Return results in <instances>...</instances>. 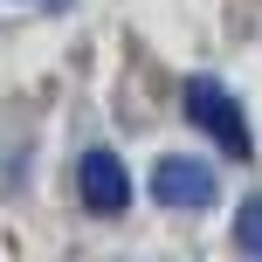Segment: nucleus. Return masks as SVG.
I'll list each match as a JSON object with an SVG mask.
<instances>
[{
	"instance_id": "nucleus-3",
	"label": "nucleus",
	"mask_w": 262,
	"mask_h": 262,
	"mask_svg": "<svg viewBox=\"0 0 262 262\" xmlns=\"http://www.w3.org/2000/svg\"><path fill=\"white\" fill-rule=\"evenodd\" d=\"M76 193H83L90 214H124V207H131V172H124V159H118V152H83Z\"/></svg>"
},
{
	"instance_id": "nucleus-1",
	"label": "nucleus",
	"mask_w": 262,
	"mask_h": 262,
	"mask_svg": "<svg viewBox=\"0 0 262 262\" xmlns=\"http://www.w3.org/2000/svg\"><path fill=\"white\" fill-rule=\"evenodd\" d=\"M180 97H186V118L207 131L228 159H255V131H249V118H242V104L228 97V83H214V76H186Z\"/></svg>"
},
{
	"instance_id": "nucleus-2",
	"label": "nucleus",
	"mask_w": 262,
	"mask_h": 262,
	"mask_svg": "<svg viewBox=\"0 0 262 262\" xmlns=\"http://www.w3.org/2000/svg\"><path fill=\"white\" fill-rule=\"evenodd\" d=\"M152 200L159 207H180V214L214 207V166H200V159H186V152L159 159L152 166Z\"/></svg>"
},
{
	"instance_id": "nucleus-4",
	"label": "nucleus",
	"mask_w": 262,
	"mask_h": 262,
	"mask_svg": "<svg viewBox=\"0 0 262 262\" xmlns=\"http://www.w3.org/2000/svg\"><path fill=\"white\" fill-rule=\"evenodd\" d=\"M235 249L262 262V193H249V200H242V214H235Z\"/></svg>"
}]
</instances>
